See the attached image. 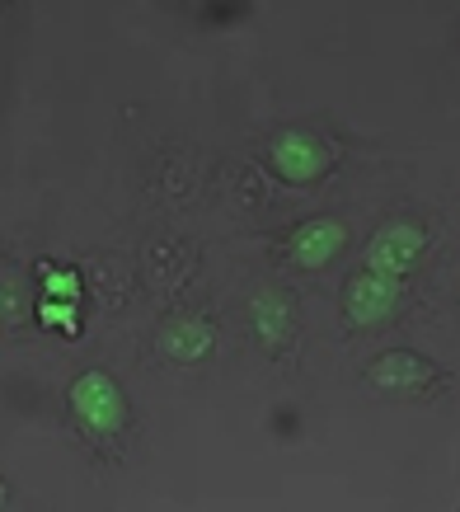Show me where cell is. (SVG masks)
Returning <instances> with one entry per match:
<instances>
[{
	"instance_id": "7a4b0ae2",
	"label": "cell",
	"mask_w": 460,
	"mask_h": 512,
	"mask_svg": "<svg viewBox=\"0 0 460 512\" xmlns=\"http://www.w3.org/2000/svg\"><path fill=\"white\" fill-rule=\"evenodd\" d=\"M268 165H273L287 184H315L329 165H334V151L324 146L315 132H282L268 146Z\"/></svg>"
},
{
	"instance_id": "6da1fadb",
	"label": "cell",
	"mask_w": 460,
	"mask_h": 512,
	"mask_svg": "<svg viewBox=\"0 0 460 512\" xmlns=\"http://www.w3.org/2000/svg\"><path fill=\"white\" fill-rule=\"evenodd\" d=\"M71 409L76 419L99 437H113L123 433L127 423V400H123V386L113 381L108 372H85L71 381Z\"/></svg>"
},
{
	"instance_id": "8992f818",
	"label": "cell",
	"mask_w": 460,
	"mask_h": 512,
	"mask_svg": "<svg viewBox=\"0 0 460 512\" xmlns=\"http://www.w3.org/2000/svg\"><path fill=\"white\" fill-rule=\"evenodd\" d=\"M432 367L423 362L418 353H385L376 367L367 372V381L376 390H385V395H404V390H423L432 386Z\"/></svg>"
},
{
	"instance_id": "277c9868",
	"label": "cell",
	"mask_w": 460,
	"mask_h": 512,
	"mask_svg": "<svg viewBox=\"0 0 460 512\" xmlns=\"http://www.w3.org/2000/svg\"><path fill=\"white\" fill-rule=\"evenodd\" d=\"M423 231H418L414 221H390L381 231L371 235L367 245V268L371 273H385V278H404L409 268L418 264V254H423Z\"/></svg>"
},
{
	"instance_id": "5b68a950",
	"label": "cell",
	"mask_w": 460,
	"mask_h": 512,
	"mask_svg": "<svg viewBox=\"0 0 460 512\" xmlns=\"http://www.w3.org/2000/svg\"><path fill=\"white\" fill-rule=\"evenodd\" d=\"M343 245H348V231H343V221H334V217L306 221V226L292 231V259L301 268H329L338 254H343Z\"/></svg>"
},
{
	"instance_id": "ba28073f",
	"label": "cell",
	"mask_w": 460,
	"mask_h": 512,
	"mask_svg": "<svg viewBox=\"0 0 460 512\" xmlns=\"http://www.w3.org/2000/svg\"><path fill=\"white\" fill-rule=\"evenodd\" d=\"M212 343H216V329L207 320H174L160 334V353L174 357V362H198V357H207Z\"/></svg>"
},
{
	"instance_id": "30bf717a",
	"label": "cell",
	"mask_w": 460,
	"mask_h": 512,
	"mask_svg": "<svg viewBox=\"0 0 460 512\" xmlns=\"http://www.w3.org/2000/svg\"><path fill=\"white\" fill-rule=\"evenodd\" d=\"M38 325L52 329V334H76L80 329L76 306H71V301H52V296H43V301H38Z\"/></svg>"
},
{
	"instance_id": "3957f363",
	"label": "cell",
	"mask_w": 460,
	"mask_h": 512,
	"mask_svg": "<svg viewBox=\"0 0 460 512\" xmlns=\"http://www.w3.org/2000/svg\"><path fill=\"white\" fill-rule=\"evenodd\" d=\"M399 306V278H385V273H371L362 268L348 292H343V315L353 320L357 329H371V325H385Z\"/></svg>"
},
{
	"instance_id": "52a82bcc",
	"label": "cell",
	"mask_w": 460,
	"mask_h": 512,
	"mask_svg": "<svg viewBox=\"0 0 460 512\" xmlns=\"http://www.w3.org/2000/svg\"><path fill=\"white\" fill-rule=\"evenodd\" d=\"M249 315H254V334H259V343L268 348V353H277L282 343L292 339V301L282 292H259L254 301H249Z\"/></svg>"
},
{
	"instance_id": "9c48e42d",
	"label": "cell",
	"mask_w": 460,
	"mask_h": 512,
	"mask_svg": "<svg viewBox=\"0 0 460 512\" xmlns=\"http://www.w3.org/2000/svg\"><path fill=\"white\" fill-rule=\"evenodd\" d=\"M38 273H43V287H47V296H52V301H71V306L80 301V273H76V268L43 264Z\"/></svg>"
}]
</instances>
